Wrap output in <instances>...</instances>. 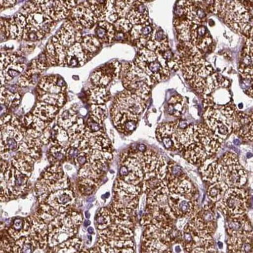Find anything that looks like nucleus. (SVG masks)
<instances>
[{
    "mask_svg": "<svg viewBox=\"0 0 253 253\" xmlns=\"http://www.w3.org/2000/svg\"><path fill=\"white\" fill-rule=\"evenodd\" d=\"M38 249L39 244L30 235L13 242L12 245L13 253H34Z\"/></svg>",
    "mask_w": 253,
    "mask_h": 253,
    "instance_id": "31",
    "label": "nucleus"
},
{
    "mask_svg": "<svg viewBox=\"0 0 253 253\" xmlns=\"http://www.w3.org/2000/svg\"><path fill=\"white\" fill-rule=\"evenodd\" d=\"M111 116L116 129L125 135H131L139 122V116L126 111L115 112L111 113Z\"/></svg>",
    "mask_w": 253,
    "mask_h": 253,
    "instance_id": "19",
    "label": "nucleus"
},
{
    "mask_svg": "<svg viewBox=\"0 0 253 253\" xmlns=\"http://www.w3.org/2000/svg\"><path fill=\"white\" fill-rule=\"evenodd\" d=\"M146 106L147 102L142 98L130 91L125 90L119 94L114 100L111 113L126 111L140 116L144 112Z\"/></svg>",
    "mask_w": 253,
    "mask_h": 253,
    "instance_id": "16",
    "label": "nucleus"
},
{
    "mask_svg": "<svg viewBox=\"0 0 253 253\" xmlns=\"http://www.w3.org/2000/svg\"><path fill=\"white\" fill-rule=\"evenodd\" d=\"M228 189L229 188L228 187V186L222 181L211 183V185L208 188L207 192L208 198L212 203L218 202Z\"/></svg>",
    "mask_w": 253,
    "mask_h": 253,
    "instance_id": "36",
    "label": "nucleus"
},
{
    "mask_svg": "<svg viewBox=\"0 0 253 253\" xmlns=\"http://www.w3.org/2000/svg\"><path fill=\"white\" fill-rule=\"evenodd\" d=\"M10 38V23L6 20L0 19V42Z\"/></svg>",
    "mask_w": 253,
    "mask_h": 253,
    "instance_id": "49",
    "label": "nucleus"
},
{
    "mask_svg": "<svg viewBox=\"0 0 253 253\" xmlns=\"http://www.w3.org/2000/svg\"><path fill=\"white\" fill-rule=\"evenodd\" d=\"M10 237H0V253H13V242L9 240Z\"/></svg>",
    "mask_w": 253,
    "mask_h": 253,
    "instance_id": "50",
    "label": "nucleus"
},
{
    "mask_svg": "<svg viewBox=\"0 0 253 253\" xmlns=\"http://www.w3.org/2000/svg\"><path fill=\"white\" fill-rule=\"evenodd\" d=\"M229 84L227 80L218 74L214 73L210 76L201 94L204 98V106L208 108H219L227 106L231 98L227 89Z\"/></svg>",
    "mask_w": 253,
    "mask_h": 253,
    "instance_id": "12",
    "label": "nucleus"
},
{
    "mask_svg": "<svg viewBox=\"0 0 253 253\" xmlns=\"http://www.w3.org/2000/svg\"><path fill=\"white\" fill-rule=\"evenodd\" d=\"M45 35L30 24H27L22 33V38L26 41L36 42L42 40Z\"/></svg>",
    "mask_w": 253,
    "mask_h": 253,
    "instance_id": "45",
    "label": "nucleus"
},
{
    "mask_svg": "<svg viewBox=\"0 0 253 253\" xmlns=\"http://www.w3.org/2000/svg\"><path fill=\"white\" fill-rule=\"evenodd\" d=\"M134 64L149 76L155 84L167 80L170 75L169 67L161 55L146 48L140 49Z\"/></svg>",
    "mask_w": 253,
    "mask_h": 253,
    "instance_id": "14",
    "label": "nucleus"
},
{
    "mask_svg": "<svg viewBox=\"0 0 253 253\" xmlns=\"http://www.w3.org/2000/svg\"><path fill=\"white\" fill-rule=\"evenodd\" d=\"M247 178V172L236 154L227 152L217 160L214 183L222 181L229 189L243 188Z\"/></svg>",
    "mask_w": 253,
    "mask_h": 253,
    "instance_id": "6",
    "label": "nucleus"
},
{
    "mask_svg": "<svg viewBox=\"0 0 253 253\" xmlns=\"http://www.w3.org/2000/svg\"><path fill=\"white\" fill-rule=\"evenodd\" d=\"M156 26L149 21L133 26L130 31L131 40L136 42L138 48H145L147 42L151 39Z\"/></svg>",
    "mask_w": 253,
    "mask_h": 253,
    "instance_id": "23",
    "label": "nucleus"
},
{
    "mask_svg": "<svg viewBox=\"0 0 253 253\" xmlns=\"http://www.w3.org/2000/svg\"><path fill=\"white\" fill-rule=\"evenodd\" d=\"M134 1H114V5L116 12H117L119 19L125 18L126 16L129 8Z\"/></svg>",
    "mask_w": 253,
    "mask_h": 253,
    "instance_id": "47",
    "label": "nucleus"
},
{
    "mask_svg": "<svg viewBox=\"0 0 253 253\" xmlns=\"http://www.w3.org/2000/svg\"><path fill=\"white\" fill-rule=\"evenodd\" d=\"M239 73L244 79L253 82V37L248 38L246 42Z\"/></svg>",
    "mask_w": 253,
    "mask_h": 253,
    "instance_id": "27",
    "label": "nucleus"
},
{
    "mask_svg": "<svg viewBox=\"0 0 253 253\" xmlns=\"http://www.w3.org/2000/svg\"><path fill=\"white\" fill-rule=\"evenodd\" d=\"M78 118L75 110L67 109L60 114L59 119H58V126L67 131L75 124Z\"/></svg>",
    "mask_w": 253,
    "mask_h": 253,
    "instance_id": "39",
    "label": "nucleus"
},
{
    "mask_svg": "<svg viewBox=\"0 0 253 253\" xmlns=\"http://www.w3.org/2000/svg\"><path fill=\"white\" fill-rule=\"evenodd\" d=\"M81 42H82L81 45L88 59L90 56L93 55L94 53L98 51L101 43L96 37L92 35L85 36L82 38Z\"/></svg>",
    "mask_w": 253,
    "mask_h": 253,
    "instance_id": "37",
    "label": "nucleus"
},
{
    "mask_svg": "<svg viewBox=\"0 0 253 253\" xmlns=\"http://www.w3.org/2000/svg\"><path fill=\"white\" fill-rule=\"evenodd\" d=\"M31 228L30 217L15 218L7 230L8 236L13 241H17L22 237L30 236Z\"/></svg>",
    "mask_w": 253,
    "mask_h": 253,
    "instance_id": "28",
    "label": "nucleus"
},
{
    "mask_svg": "<svg viewBox=\"0 0 253 253\" xmlns=\"http://www.w3.org/2000/svg\"><path fill=\"white\" fill-rule=\"evenodd\" d=\"M16 3L15 1H0V9L10 7Z\"/></svg>",
    "mask_w": 253,
    "mask_h": 253,
    "instance_id": "52",
    "label": "nucleus"
},
{
    "mask_svg": "<svg viewBox=\"0 0 253 253\" xmlns=\"http://www.w3.org/2000/svg\"><path fill=\"white\" fill-rule=\"evenodd\" d=\"M66 89V83L59 76H44L38 84V90L46 93H64Z\"/></svg>",
    "mask_w": 253,
    "mask_h": 253,
    "instance_id": "24",
    "label": "nucleus"
},
{
    "mask_svg": "<svg viewBox=\"0 0 253 253\" xmlns=\"http://www.w3.org/2000/svg\"><path fill=\"white\" fill-rule=\"evenodd\" d=\"M144 48L158 54L169 50L170 48L169 39L165 31L156 26L151 39L147 42Z\"/></svg>",
    "mask_w": 253,
    "mask_h": 253,
    "instance_id": "26",
    "label": "nucleus"
},
{
    "mask_svg": "<svg viewBox=\"0 0 253 253\" xmlns=\"http://www.w3.org/2000/svg\"><path fill=\"white\" fill-rule=\"evenodd\" d=\"M119 178L136 186H142L144 173L137 152H127L123 154Z\"/></svg>",
    "mask_w": 253,
    "mask_h": 253,
    "instance_id": "15",
    "label": "nucleus"
},
{
    "mask_svg": "<svg viewBox=\"0 0 253 253\" xmlns=\"http://www.w3.org/2000/svg\"><path fill=\"white\" fill-rule=\"evenodd\" d=\"M26 135L25 127L15 116L0 118V158L10 162L13 157L22 154V144Z\"/></svg>",
    "mask_w": 253,
    "mask_h": 253,
    "instance_id": "4",
    "label": "nucleus"
},
{
    "mask_svg": "<svg viewBox=\"0 0 253 253\" xmlns=\"http://www.w3.org/2000/svg\"><path fill=\"white\" fill-rule=\"evenodd\" d=\"M208 8L222 19L232 30L243 33L248 36V38L253 37L250 10L243 1H208Z\"/></svg>",
    "mask_w": 253,
    "mask_h": 253,
    "instance_id": "3",
    "label": "nucleus"
},
{
    "mask_svg": "<svg viewBox=\"0 0 253 253\" xmlns=\"http://www.w3.org/2000/svg\"><path fill=\"white\" fill-rule=\"evenodd\" d=\"M189 253H217V252L213 245L209 247L196 248Z\"/></svg>",
    "mask_w": 253,
    "mask_h": 253,
    "instance_id": "51",
    "label": "nucleus"
},
{
    "mask_svg": "<svg viewBox=\"0 0 253 253\" xmlns=\"http://www.w3.org/2000/svg\"><path fill=\"white\" fill-rule=\"evenodd\" d=\"M87 232H88V234L90 235L95 234V230H94L93 227H88V229H87Z\"/></svg>",
    "mask_w": 253,
    "mask_h": 253,
    "instance_id": "55",
    "label": "nucleus"
},
{
    "mask_svg": "<svg viewBox=\"0 0 253 253\" xmlns=\"http://www.w3.org/2000/svg\"><path fill=\"white\" fill-rule=\"evenodd\" d=\"M95 35L100 42H111L115 36V30L109 22H100L95 29Z\"/></svg>",
    "mask_w": 253,
    "mask_h": 253,
    "instance_id": "33",
    "label": "nucleus"
},
{
    "mask_svg": "<svg viewBox=\"0 0 253 253\" xmlns=\"http://www.w3.org/2000/svg\"><path fill=\"white\" fill-rule=\"evenodd\" d=\"M253 114L244 113L236 114V120L233 124V131L247 142L253 141Z\"/></svg>",
    "mask_w": 253,
    "mask_h": 253,
    "instance_id": "21",
    "label": "nucleus"
},
{
    "mask_svg": "<svg viewBox=\"0 0 253 253\" xmlns=\"http://www.w3.org/2000/svg\"><path fill=\"white\" fill-rule=\"evenodd\" d=\"M42 73V71L40 69L31 66V68L19 78L18 83L21 86H34L40 82Z\"/></svg>",
    "mask_w": 253,
    "mask_h": 253,
    "instance_id": "34",
    "label": "nucleus"
},
{
    "mask_svg": "<svg viewBox=\"0 0 253 253\" xmlns=\"http://www.w3.org/2000/svg\"><path fill=\"white\" fill-rule=\"evenodd\" d=\"M84 216L85 218H86V219H89V218H90V213H89L88 211H86V212H85Z\"/></svg>",
    "mask_w": 253,
    "mask_h": 253,
    "instance_id": "56",
    "label": "nucleus"
},
{
    "mask_svg": "<svg viewBox=\"0 0 253 253\" xmlns=\"http://www.w3.org/2000/svg\"><path fill=\"white\" fill-rule=\"evenodd\" d=\"M99 183L89 179H79L78 183V190L84 196H89L95 192Z\"/></svg>",
    "mask_w": 253,
    "mask_h": 253,
    "instance_id": "43",
    "label": "nucleus"
},
{
    "mask_svg": "<svg viewBox=\"0 0 253 253\" xmlns=\"http://www.w3.org/2000/svg\"><path fill=\"white\" fill-rule=\"evenodd\" d=\"M6 84H7V83H6L5 78L4 77L3 71H0V89L3 88Z\"/></svg>",
    "mask_w": 253,
    "mask_h": 253,
    "instance_id": "53",
    "label": "nucleus"
},
{
    "mask_svg": "<svg viewBox=\"0 0 253 253\" xmlns=\"http://www.w3.org/2000/svg\"><path fill=\"white\" fill-rule=\"evenodd\" d=\"M222 143L205 124L194 125L189 144L181 153L190 163L201 166L208 159L213 158Z\"/></svg>",
    "mask_w": 253,
    "mask_h": 253,
    "instance_id": "2",
    "label": "nucleus"
},
{
    "mask_svg": "<svg viewBox=\"0 0 253 253\" xmlns=\"http://www.w3.org/2000/svg\"><path fill=\"white\" fill-rule=\"evenodd\" d=\"M181 69L188 83L199 94H202L208 78L214 74L211 64L203 59L202 53L189 42L180 47Z\"/></svg>",
    "mask_w": 253,
    "mask_h": 253,
    "instance_id": "1",
    "label": "nucleus"
},
{
    "mask_svg": "<svg viewBox=\"0 0 253 253\" xmlns=\"http://www.w3.org/2000/svg\"><path fill=\"white\" fill-rule=\"evenodd\" d=\"M88 59L80 42H76L67 52L64 66L72 68L83 66Z\"/></svg>",
    "mask_w": 253,
    "mask_h": 253,
    "instance_id": "29",
    "label": "nucleus"
},
{
    "mask_svg": "<svg viewBox=\"0 0 253 253\" xmlns=\"http://www.w3.org/2000/svg\"><path fill=\"white\" fill-rule=\"evenodd\" d=\"M84 241L78 237L64 242L53 248H49L46 253H80L84 250Z\"/></svg>",
    "mask_w": 253,
    "mask_h": 253,
    "instance_id": "30",
    "label": "nucleus"
},
{
    "mask_svg": "<svg viewBox=\"0 0 253 253\" xmlns=\"http://www.w3.org/2000/svg\"><path fill=\"white\" fill-rule=\"evenodd\" d=\"M90 224H91V221H89V219H85V220L84 221V227H88V226L89 225H90Z\"/></svg>",
    "mask_w": 253,
    "mask_h": 253,
    "instance_id": "54",
    "label": "nucleus"
},
{
    "mask_svg": "<svg viewBox=\"0 0 253 253\" xmlns=\"http://www.w3.org/2000/svg\"><path fill=\"white\" fill-rule=\"evenodd\" d=\"M207 4H205V1H181L178 2L179 6L182 8L183 15L186 19L196 24H203L207 19Z\"/></svg>",
    "mask_w": 253,
    "mask_h": 253,
    "instance_id": "17",
    "label": "nucleus"
},
{
    "mask_svg": "<svg viewBox=\"0 0 253 253\" xmlns=\"http://www.w3.org/2000/svg\"><path fill=\"white\" fill-rule=\"evenodd\" d=\"M25 65L18 63L17 60L9 64L3 70L4 77L5 78L6 83L10 82L17 76H19L25 69Z\"/></svg>",
    "mask_w": 253,
    "mask_h": 253,
    "instance_id": "44",
    "label": "nucleus"
},
{
    "mask_svg": "<svg viewBox=\"0 0 253 253\" xmlns=\"http://www.w3.org/2000/svg\"><path fill=\"white\" fill-rule=\"evenodd\" d=\"M111 222V214L109 208H101L95 216V225L98 230L106 229Z\"/></svg>",
    "mask_w": 253,
    "mask_h": 253,
    "instance_id": "42",
    "label": "nucleus"
},
{
    "mask_svg": "<svg viewBox=\"0 0 253 253\" xmlns=\"http://www.w3.org/2000/svg\"><path fill=\"white\" fill-rule=\"evenodd\" d=\"M178 38L183 42H189L199 51H207L212 42L211 35L203 24L192 23L187 19H175L174 22Z\"/></svg>",
    "mask_w": 253,
    "mask_h": 253,
    "instance_id": "11",
    "label": "nucleus"
},
{
    "mask_svg": "<svg viewBox=\"0 0 253 253\" xmlns=\"http://www.w3.org/2000/svg\"><path fill=\"white\" fill-rule=\"evenodd\" d=\"M109 98V93L106 88L95 86L89 91V100L93 105H103Z\"/></svg>",
    "mask_w": 253,
    "mask_h": 253,
    "instance_id": "40",
    "label": "nucleus"
},
{
    "mask_svg": "<svg viewBox=\"0 0 253 253\" xmlns=\"http://www.w3.org/2000/svg\"><path fill=\"white\" fill-rule=\"evenodd\" d=\"M185 100L180 95H174L168 102V113L169 115L179 117L183 113Z\"/></svg>",
    "mask_w": 253,
    "mask_h": 253,
    "instance_id": "38",
    "label": "nucleus"
},
{
    "mask_svg": "<svg viewBox=\"0 0 253 253\" xmlns=\"http://www.w3.org/2000/svg\"><path fill=\"white\" fill-rule=\"evenodd\" d=\"M91 116L104 122L107 116V110L104 105H92L91 107Z\"/></svg>",
    "mask_w": 253,
    "mask_h": 253,
    "instance_id": "48",
    "label": "nucleus"
},
{
    "mask_svg": "<svg viewBox=\"0 0 253 253\" xmlns=\"http://www.w3.org/2000/svg\"><path fill=\"white\" fill-rule=\"evenodd\" d=\"M38 99L42 102L46 103L51 106L60 107L66 102V96L64 93L49 94L38 90Z\"/></svg>",
    "mask_w": 253,
    "mask_h": 253,
    "instance_id": "35",
    "label": "nucleus"
},
{
    "mask_svg": "<svg viewBox=\"0 0 253 253\" xmlns=\"http://www.w3.org/2000/svg\"><path fill=\"white\" fill-rule=\"evenodd\" d=\"M71 14L73 20L72 24L76 30H82L83 28H92L98 21L92 11L84 5L73 8Z\"/></svg>",
    "mask_w": 253,
    "mask_h": 253,
    "instance_id": "20",
    "label": "nucleus"
},
{
    "mask_svg": "<svg viewBox=\"0 0 253 253\" xmlns=\"http://www.w3.org/2000/svg\"><path fill=\"white\" fill-rule=\"evenodd\" d=\"M59 112V107L51 106L44 102L38 103L33 111V115L42 122L50 123Z\"/></svg>",
    "mask_w": 253,
    "mask_h": 253,
    "instance_id": "32",
    "label": "nucleus"
},
{
    "mask_svg": "<svg viewBox=\"0 0 253 253\" xmlns=\"http://www.w3.org/2000/svg\"><path fill=\"white\" fill-rule=\"evenodd\" d=\"M84 222L82 212L75 210L55 217L48 225V246L53 248L76 237Z\"/></svg>",
    "mask_w": 253,
    "mask_h": 253,
    "instance_id": "5",
    "label": "nucleus"
},
{
    "mask_svg": "<svg viewBox=\"0 0 253 253\" xmlns=\"http://www.w3.org/2000/svg\"><path fill=\"white\" fill-rule=\"evenodd\" d=\"M236 117L234 108L228 106L219 108L208 107L204 114L205 125L222 142L233 132Z\"/></svg>",
    "mask_w": 253,
    "mask_h": 253,
    "instance_id": "7",
    "label": "nucleus"
},
{
    "mask_svg": "<svg viewBox=\"0 0 253 253\" xmlns=\"http://www.w3.org/2000/svg\"><path fill=\"white\" fill-rule=\"evenodd\" d=\"M71 187L70 180L61 165H51L38 179L35 185V193L38 201L51 192Z\"/></svg>",
    "mask_w": 253,
    "mask_h": 253,
    "instance_id": "9",
    "label": "nucleus"
},
{
    "mask_svg": "<svg viewBox=\"0 0 253 253\" xmlns=\"http://www.w3.org/2000/svg\"><path fill=\"white\" fill-rule=\"evenodd\" d=\"M114 28L115 31L118 32V34L124 35L130 32L133 26L131 25L126 18H120L114 23Z\"/></svg>",
    "mask_w": 253,
    "mask_h": 253,
    "instance_id": "46",
    "label": "nucleus"
},
{
    "mask_svg": "<svg viewBox=\"0 0 253 253\" xmlns=\"http://www.w3.org/2000/svg\"><path fill=\"white\" fill-rule=\"evenodd\" d=\"M145 1H134L127 12L126 19L132 26L140 25L149 21V11Z\"/></svg>",
    "mask_w": 253,
    "mask_h": 253,
    "instance_id": "25",
    "label": "nucleus"
},
{
    "mask_svg": "<svg viewBox=\"0 0 253 253\" xmlns=\"http://www.w3.org/2000/svg\"><path fill=\"white\" fill-rule=\"evenodd\" d=\"M48 160L51 165H61L60 163H66V150L60 145H52L49 150Z\"/></svg>",
    "mask_w": 253,
    "mask_h": 253,
    "instance_id": "41",
    "label": "nucleus"
},
{
    "mask_svg": "<svg viewBox=\"0 0 253 253\" xmlns=\"http://www.w3.org/2000/svg\"><path fill=\"white\" fill-rule=\"evenodd\" d=\"M76 202L75 190L72 187L51 192L39 201L38 211L48 214L52 219L60 214L74 210Z\"/></svg>",
    "mask_w": 253,
    "mask_h": 253,
    "instance_id": "8",
    "label": "nucleus"
},
{
    "mask_svg": "<svg viewBox=\"0 0 253 253\" xmlns=\"http://www.w3.org/2000/svg\"><path fill=\"white\" fill-rule=\"evenodd\" d=\"M4 229V225L3 224H2L0 222V235H1L2 231H3Z\"/></svg>",
    "mask_w": 253,
    "mask_h": 253,
    "instance_id": "57",
    "label": "nucleus"
},
{
    "mask_svg": "<svg viewBox=\"0 0 253 253\" xmlns=\"http://www.w3.org/2000/svg\"><path fill=\"white\" fill-rule=\"evenodd\" d=\"M249 195L243 188H230L216 203V209L228 219L245 217L248 208Z\"/></svg>",
    "mask_w": 253,
    "mask_h": 253,
    "instance_id": "10",
    "label": "nucleus"
},
{
    "mask_svg": "<svg viewBox=\"0 0 253 253\" xmlns=\"http://www.w3.org/2000/svg\"><path fill=\"white\" fill-rule=\"evenodd\" d=\"M122 66L118 61H113L96 70L91 76V82L95 86L106 88L112 81L120 76Z\"/></svg>",
    "mask_w": 253,
    "mask_h": 253,
    "instance_id": "18",
    "label": "nucleus"
},
{
    "mask_svg": "<svg viewBox=\"0 0 253 253\" xmlns=\"http://www.w3.org/2000/svg\"><path fill=\"white\" fill-rule=\"evenodd\" d=\"M228 246L230 253H253V232L230 236Z\"/></svg>",
    "mask_w": 253,
    "mask_h": 253,
    "instance_id": "22",
    "label": "nucleus"
},
{
    "mask_svg": "<svg viewBox=\"0 0 253 253\" xmlns=\"http://www.w3.org/2000/svg\"><path fill=\"white\" fill-rule=\"evenodd\" d=\"M122 70L125 88L147 102L151 87L155 83L134 64L123 66Z\"/></svg>",
    "mask_w": 253,
    "mask_h": 253,
    "instance_id": "13",
    "label": "nucleus"
}]
</instances>
